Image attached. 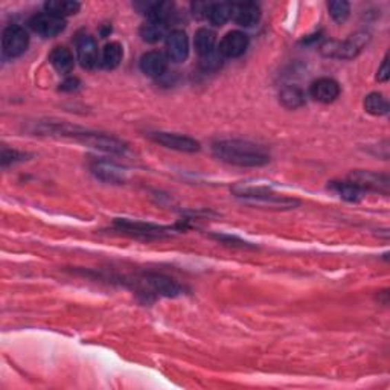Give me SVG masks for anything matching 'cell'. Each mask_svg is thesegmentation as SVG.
<instances>
[{"label":"cell","mask_w":390,"mask_h":390,"mask_svg":"<svg viewBox=\"0 0 390 390\" xmlns=\"http://www.w3.org/2000/svg\"><path fill=\"white\" fill-rule=\"evenodd\" d=\"M349 182L360 187L361 191H372V192H381L387 195L389 194V176L378 174V172L372 171H353L349 176Z\"/></svg>","instance_id":"ba28073f"},{"label":"cell","mask_w":390,"mask_h":390,"mask_svg":"<svg viewBox=\"0 0 390 390\" xmlns=\"http://www.w3.org/2000/svg\"><path fill=\"white\" fill-rule=\"evenodd\" d=\"M365 110L373 114V116H382V114H387L389 112V103L381 93L373 92L365 99Z\"/></svg>","instance_id":"d4e9b609"},{"label":"cell","mask_w":390,"mask_h":390,"mask_svg":"<svg viewBox=\"0 0 390 390\" xmlns=\"http://www.w3.org/2000/svg\"><path fill=\"white\" fill-rule=\"evenodd\" d=\"M215 43H216V35L214 31L207 30V28H200V30L195 32L194 46L200 57L207 55V54L214 52V50H216Z\"/></svg>","instance_id":"7402d4cb"},{"label":"cell","mask_w":390,"mask_h":390,"mask_svg":"<svg viewBox=\"0 0 390 390\" xmlns=\"http://www.w3.org/2000/svg\"><path fill=\"white\" fill-rule=\"evenodd\" d=\"M232 19L243 28H252L261 20V10L255 3H235Z\"/></svg>","instance_id":"e0dca14e"},{"label":"cell","mask_w":390,"mask_h":390,"mask_svg":"<svg viewBox=\"0 0 390 390\" xmlns=\"http://www.w3.org/2000/svg\"><path fill=\"white\" fill-rule=\"evenodd\" d=\"M75 46H76L78 61L81 64V68L88 70L95 69L101 61L99 49L95 39L90 37L88 34H83L76 39Z\"/></svg>","instance_id":"30bf717a"},{"label":"cell","mask_w":390,"mask_h":390,"mask_svg":"<svg viewBox=\"0 0 390 390\" xmlns=\"http://www.w3.org/2000/svg\"><path fill=\"white\" fill-rule=\"evenodd\" d=\"M114 227L121 230V232L142 236V238H161L168 234L170 230L162 226L151 225V223L132 221V220H116L114 221Z\"/></svg>","instance_id":"8fae6325"},{"label":"cell","mask_w":390,"mask_h":390,"mask_svg":"<svg viewBox=\"0 0 390 390\" xmlns=\"http://www.w3.org/2000/svg\"><path fill=\"white\" fill-rule=\"evenodd\" d=\"M189 55V39L185 31H172L166 39V59L174 63H183Z\"/></svg>","instance_id":"4fadbf2b"},{"label":"cell","mask_w":390,"mask_h":390,"mask_svg":"<svg viewBox=\"0 0 390 390\" xmlns=\"http://www.w3.org/2000/svg\"><path fill=\"white\" fill-rule=\"evenodd\" d=\"M234 3H209L206 19L215 26H223L232 19Z\"/></svg>","instance_id":"ffe728a7"},{"label":"cell","mask_w":390,"mask_h":390,"mask_svg":"<svg viewBox=\"0 0 390 390\" xmlns=\"http://www.w3.org/2000/svg\"><path fill=\"white\" fill-rule=\"evenodd\" d=\"M30 37L23 28L19 25H10L2 34V50L8 59L20 57L28 49Z\"/></svg>","instance_id":"8992f818"},{"label":"cell","mask_w":390,"mask_h":390,"mask_svg":"<svg viewBox=\"0 0 390 390\" xmlns=\"http://www.w3.org/2000/svg\"><path fill=\"white\" fill-rule=\"evenodd\" d=\"M81 8L78 2H72V0H49L45 3V10L49 14H54L57 17H68L74 16Z\"/></svg>","instance_id":"603a6c76"},{"label":"cell","mask_w":390,"mask_h":390,"mask_svg":"<svg viewBox=\"0 0 390 390\" xmlns=\"http://www.w3.org/2000/svg\"><path fill=\"white\" fill-rule=\"evenodd\" d=\"M136 284L141 287L143 293L165 296V298H176L182 294L183 288L178 285L174 279H171L161 273H145L141 278H137Z\"/></svg>","instance_id":"3957f363"},{"label":"cell","mask_w":390,"mask_h":390,"mask_svg":"<svg viewBox=\"0 0 390 390\" xmlns=\"http://www.w3.org/2000/svg\"><path fill=\"white\" fill-rule=\"evenodd\" d=\"M279 101L285 108L294 110L305 104V93L298 85H285L279 92Z\"/></svg>","instance_id":"44dd1931"},{"label":"cell","mask_w":390,"mask_h":390,"mask_svg":"<svg viewBox=\"0 0 390 390\" xmlns=\"http://www.w3.org/2000/svg\"><path fill=\"white\" fill-rule=\"evenodd\" d=\"M141 37L147 43H157L161 41L166 34V23H158V21L148 20L141 26Z\"/></svg>","instance_id":"cb8c5ba5"},{"label":"cell","mask_w":390,"mask_h":390,"mask_svg":"<svg viewBox=\"0 0 390 390\" xmlns=\"http://www.w3.org/2000/svg\"><path fill=\"white\" fill-rule=\"evenodd\" d=\"M234 192L238 198L256 207L285 211V209H294L296 206H299L298 200L276 194L265 186H236Z\"/></svg>","instance_id":"7a4b0ae2"},{"label":"cell","mask_w":390,"mask_h":390,"mask_svg":"<svg viewBox=\"0 0 390 390\" xmlns=\"http://www.w3.org/2000/svg\"><path fill=\"white\" fill-rule=\"evenodd\" d=\"M328 11L332 20L337 21V23H345V21L349 19L351 5L345 2V0H336V2L328 3Z\"/></svg>","instance_id":"4316f807"},{"label":"cell","mask_w":390,"mask_h":390,"mask_svg":"<svg viewBox=\"0 0 390 390\" xmlns=\"http://www.w3.org/2000/svg\"><path fill=\"white\" fill-rule=\"evenodd\" d=\"M367 40H369V35L366 32H360L345 41H327L322 46V54L325 57H331V59L349 60L361 52Z\"/></svg>","instance_id":"277c9868"},{"label":"cell","mask_w":390,"mask_h":390,"mask_svg":"<svg viewBox=\"0 0 390 390\" xmlns=\"http://www.w3.org/2000/svg\"><path fill=\"white\" fill-rule=\"evenodd\" d=\"M377 78H378V81H381V83H386L389 79V57H386V59L382 60L381 68L378 69Z\"/></svg>","instance_id":"4dcf8cb0"},{"label":"cell","mask_w":390,"mask_h":390,"mask_svg":"<svg viewBox=\"0 0 390 390\" xmlns=\"http://www.w3.org/2000/svg\"><path fill=\"white\" fill-rule=\"evenodd\" d=\"M331 189L334 191L337 195L346 201H360V198L363 197V191L357 187L353 183L348 182H331Z\"/></svg>","instance_id":"484cf974"},{"label":"cell","mask_w":390,"mask_h":390,"mask_svg":"<svg viewBox=\"0 0 390 390\" xmlns=\"http://www.w3.org/2000/svg\"><path fill=\"white\" fill-rule=\"evenodd\" d=\"M249 48V37L241 31H230L220 41L218 52L223 59H238Z\"/></svg>","instance_id":"7c38bea8"},{"label":"cell","mask_w":390,"mask_h":390,"mask_svg":"<svg viewBox=\"0 0 390 390\" xmlns=\"http://www.w3.org/2000/svg\"><path fill=\"white\" fill-rule=\"evenodd\" d=\"M139 66L147 76L157 78L165 74L166 66H168V59L162 52H158V50H150V52L141 57Z\"/></svg>","instance_id":"2e32d148"},{"label":"cell","mask_w":390,"mask_h":390,"mask_svg":"<svg viewBox=\"0 0 390 390\" xmlns=\"http://www.w3.org/2000/svg\"><path fill=\"white\" fill-rule=\"evenodd\" d=\"M212 153L221 162L229 165L243 166V168H256L269 163L270 156L267 150L258 143L241 141V139H227L212 143Z\"/></svg>","instance_id":"6da1fadb"},{"label":"cell","mask_w":390,"mask_h":390,"mask_svg":"<svg viewBox=\"0 0 390 390\" xmlns=\"http://www.w3.org/2000/svg\"><path fill=\"white\" fill-rule=\"evenodd\" d=\"M223 64V57L220 55L218 50H214V52L200 57V68L205 72H215L221 68Z\"/></svg>","instance_id":"83f0119b"},{"label":"cell","mask_w":390,"mask_h":390,"mask_svg":"<svg viewBox=\"0 0 390 390\" xmlns=\"http://www.w3.org/2000/svg\"><path fill=\"white\" fill-rule=\"evenodd\" d=\"M69 136H74L79 142H83L84 145L92 147L104 153L116 154L121 156L127 151V143L122 142L118 137L103 134V133H90V132H76L74 128L69 133Z\"/></svg>","instance_id":"5b68a950"},{"label":"cell","mask_w":390,"mask_h":390,"mask_svg":"<svg viewBox=\"0 0 390 390\" xmlns=\"http://www.w3.org/2000/svg\"><path fill=\"white\" fill-rule=\"evenodd\" d=\"M78 85H79V81L76 78H69L66 79V81H63L60 84V90L63 92H74L78 89Z\"/></svg>","instance_id":"1f68e13d"},{"label":"cell","mask_w":390,"mask_h":390,"mask_svg":"<svg viewBox=\"0 0 390 390\" xmlns=\"http://www.w3.org/2000/svg\"><path fill=\"white\" fill-rule=\"evenodd\" d=\"M90 171L96 178L114 185H121L122 182H125L127 177V171L122 168V166L108 161H95L90 165Z\"/></svg>","instance_id":"5bb4252c"},{"label":"cell","mask_w":390,"mask_h":390,"mask_svg":"<svg viewBox=\"0 0 390 390\" xmlns=\"http://www.w3.org/2000/svg\"><path fill=\"white\" fill-rule=\"evenodd\" d=\"M30 25L35 34H39L45 39L57 37V35L66 30V21H64V19L57 17L49 12H41L34 16L30 21Z\"/></svg>","instance_id":"9c48e42d"},{"label":"cell","mask_w":390,"mask_h":390,"mask_svg":"<svg viewBox=\"0 0 390 390\" xmlns=\"http://www.w3.org/2000/svg\"><path fill=\"white\" fill-rule=\"evenodd\" d=\"M122 57H124V49H122L121 43L110 41V43H107L103 49L99 64L107 70H113L121 64Z\"/></svg>","instance_id":"d6986e66"},{"label":"cell","mask_w":390,"mask_h":390,"mask_svg":"<svg viewBox=\"0 0 390 390\" xmlns=\"http://www.w3.org/2000/svg\"><path fill=\"white\" fill-rule=\"evenodd\" d=\"M309 93L319 103L329 104L334 103L338 95H340V85L332 78H319L311 84Z\"/></svg>","instance_id":"9a60e30c"},{"label":"cell","mask_w":390,"mask_h":390,"mask_svg":"<svg viewBox=\"0 0 390 390\" xmlns=\"http://www.w3.org/2000/svg\"><path fill=\"white\" fill-rule=\"evenodd\" d=\"M25 157V154H21L19 153V151L16 150H3L2 151V165L6 166V165H10V163H14V162H19L21 161V158Z\"/></svg>","instance_id":"f546056e"},{"label":"cell","mask_w":390,"mask_h":390,"mask_svg":"<svg viewBox=\"0 0 390 390\" xmlns=\"http://www.w3.org/2000/svg\"><path fill=\"white\" fill-rule=\"evenodd\" d=\"M150 137L156 143H158V145L180 151V153H197V151H200V142L192 139L189 136L158 132V133H151Z\"/></svg>","instance_id":"52a82bcc"},{"label":"cell","mask_w":390,"mask_h":390,"mask_svg":"<svg viewBox=\"0 0 390 390\" xmlns=\"http://www.w3.org/2000/svg\"><path fill=\"white\" fill-rule=\"evenodd\" d=\"M49 61L52 64V68L60 72V74H69V72L75 66V59L72 50L66 46H57L52 49V52L49 54Z\"/></svg>","instance_id":"ac0fdd59"},{"label":"cell","mask_w":390,"mask_h":390,"mask_svg":"<svg viewBox=\"0 0 390 390\" xmlns=\"http://www.w3.org/2000/svg\"><path fill=\"white\" fill-rule=\"evenodd\" d=\"M215 240H218L223 244H227V245H235V247H254V245H250L249 243H245L240 238L236 236H230V235H214Z\"/></svg>","instance_id":"f1b7e54d"}]
</instances>
